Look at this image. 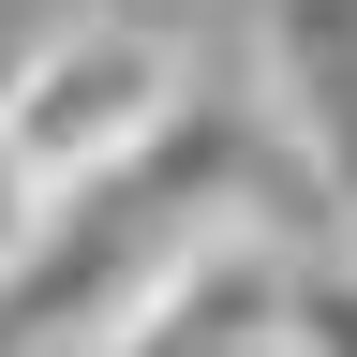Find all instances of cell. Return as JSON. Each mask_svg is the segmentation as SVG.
Returning <instances> with one entry per match:
<instances>
[{"instance_id": "1", "label": "cell", "mask_w": 357, "mask_h": 357, "mask_svg": "<svg viewBox=\"0 0 357 357\" xmlns=\"http://www.w3.org/2000/svg\"><path fill=\"white\" fill-rule=\"evenodd\" d=\"M178 105H194V45L178 30H149V15H60L0 75V164H15L30 194H89V178L134 164Z\"/></svg>"}, {"instance_id": "2", "label": "cell", "mask_w": 357, "mask_h": 357, "mask_svg": "<svg viewBox=\"0 0 357 357\" xmlns=\"http://www.w3.org/2000/svg\"><path fill=\"white\" fill-rule=\"evenodd\" d=\"M283 342H298V357H357V253H298V283H283Z\"/></svg>"}, {"instance_id": "3", "label": "cell", "mask_w": 357, "mask_h": 357, "mask_svg": "<svg viewBox=\"0 0 357 357\" xmlns=\"http://www.w3.org/2000/svg\"><path fill=\"white\" fill-rule=\"evenodd\" d=\"M30 208H45V194H30V178H15V164H0V253H15V238H30Z\"/></svg>"}]
</instances>
